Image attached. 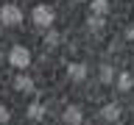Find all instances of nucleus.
<instances>
[{"mask_svg":"<svg viewBox=\"0 0 134 125\" xmlns=\"http://www.w3.org/2000/svg\"><path fill=\"white\" fill-rule=\"evenodd\" d=\"M34 20H36L39 25H50L53 22V11H50L48 6H36L34 8Z\"/></svg>","mask_w":134,"mask_h":125,"instance_id":"nucleus-2","label":"nucleus"},{"mask_svg":"<svg viewBox=\"0 0 134 125\" xmlns=\"http://www.w3.org/2000/svg\"><path fill=\"white\" fill-rule=\"evenodd\" d=\"M103 120H109V122L120 120V108L117 106H103Z\"/></svg>","mask_w":134,"mask_h":125,"instance_id":"nucleus-5","label":"nucleus"},{"mask_svg":"<svg viewBox=\"0 0 134 125\" xmlns=\"http://www.w3.org/2000/svg\"><path fill=\"white\" fill-rule=\"evenodd\" d=\"M84 75H87V67L84 64H73L70 67V78H73V81H81Z\"/></svg>","mask_w":134,"mask_h":125,"instance_id":"nucleus-6","label":"nucleus"},{"mask_svg":"<svg viewBox=\"0 0 134 125\" xmlns=\"http://www.w3.org/2000/svg\"><path fill=\"white\" fill-rule=\"evenodd\" d=\"M28 114H31V117H34V120H42V114H45V108H42V106H39V103H34V106H31V108H28Z\"/></svg>","mask_w":134,"mask_h":125,"instance_id":"nucleus-8","label":"nucleus"},{"mask_svg":"<svg viewBox=\"0 0 134 125\" xmlns=\"http://www.w3.org/2000/svg\"><path fill=\"white\" fill-rule=\"evenodd\" d=\"M0 20H3L6 25H17L20 20H23V11H20L17 6H6L3 11H0Z\"/></svg>","mask_w":134,"mask_h":125,"instance_id":"nucleus-1","label":"nucleus"},{"mask_svg":"<svg viewBox=\"0 0 134 125\" xmlns=\"http://www.w3.org/2000/svg\"><path fill=\"white\" fill-rule=\"evenodd\" d=\"M92 11H95V14H103V11H106V0H95V3H92Z\"/></svg>","mask_w":134,"mask_h":125,"instance_id":"nucleus-9","label":"nucleus"},{"mask_svg":"<svg viewBox=\"0 0 134 125\" xmlns=\"http://www.w3.org/2000/svg\"><path fill=\"white\" fill-rule=\"evenodd\" d=\"M45 42H48V45H56V42H59V33H48V36H45Z\"/></svg>","mask_w":134,"mask_h":125,"instance_id":"nucleus-12","label":"nucleus"},{"mask_svg":"<svg viewBox=\"0 0 134 125\" xmlns=\"http://www.w3.org/2000/svg\"><path fill=\"white\" fill-rule=\"evenodd\" d=\"M6 120H8V111H6V108H3V106H0V125L6 122Z\"/></svg>","mask_w":134,"mask_h":125,"instance_id":"nucleus-13","label":"nucleus"},{"mask_svg":"<svg viewBox=\"0 0 134 125\" xmlns=\"http://www.w3.org/2000/svg\"><path fill=\"white\" fill-rule=\"evenodd\" d=\"M28 58H31V56H28L25 47H14V50H11V64H14V67H25Z\"/></svg>","mask_w":134,"mask_h":125,"instance_id":"nucleus-3","label":"nucleus"},{"mask_svg":"<svg viewBox=\"0 0 134 125\" xmlns=\"http://www.w3.org/2000/svg\"><path fill=\"white\" fill-rule=\"evenodd\" d=\"M129 39H134V25H131V28H129Z\"/></svg>","mask_w":134,"mask_h":125,"instance_id":"nucleus-14","label":"nucleus"},{"mask_svg":"<svg viewBox=\"0 0 134 125\" xmlns=\"http://www.w3.org/2000/svg\"><path fill=\"white\" fill-rule=\"evenodd\" d=\"M100 78L103 81H112V67H100Z\"/></svg>","mask_w":134,"mask_h":125,"instance_id":"nucleus-10","label":"nucleus"},{"mask_svg":"<svg viewBox=\"0 0 134 125\" xmlns=\"http://www.w3.org/2000/svg\"><path fill=\"white\" fill-rule=\"evenodd\" d=\"M120 86L129 89V86H131V78H129V75H120Z\"/></svg>","mask_w":134,"mask_h":125,"instance_id":"nucleus-11","label":"nucleus"},{"mask_svg":"<svg viewBox=\"0 0 134 125\" xmlns=\"http://www.w3.org/2000/svg\"><path fill=\"white\" fill-rule=\"evenodd\" d=\"M14 86H17V89H28V92L34 89V83H31V78H25V75H17V81H14Z\"/></svg>","mask_w":134,"mask_h":125,"instance_id":"nucleus-7","label":"nucleus"},{"mask_svg":"<svg viewBox=\"0 0 134 125\" xmlns=\"http://www.w3.org/2000/svg\"><path fill=\"white\" fill-rule=\"evenodd\" d=\"M84 117H81V108L78 106H73V108H67L64 111V122H70V125H78Z\"/></svg>","mask_w":134,"mask_h":125,"instance_id":"nucleus-4","label":"nucleus"}]
</instances>
